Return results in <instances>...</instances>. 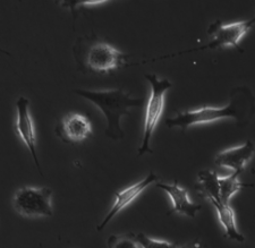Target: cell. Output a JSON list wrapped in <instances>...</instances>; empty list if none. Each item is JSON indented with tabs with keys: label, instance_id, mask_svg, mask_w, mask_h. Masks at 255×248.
I'll list each match as a JSON object with an SVG mask.
<instances>
[{
	"label": "cell",
	"instance_id": "obj_1",
	"mask_svg": "<svg viewBox=\"0 0 255 248\" xmlns=\"http://www.w3.org/2000/svg\"><path fill=\"white\" fill-rule=\"evenodd\" d=\"M254 113V97L248 88H237L232 92L229 105L223 108L203 107V108L180 111L175 117L166 121L169 128L178 127L182 131H186L191 126L213 123L220 119L233 118L240 123H246Z\"/></svg>",
	"mask_w": 255,
	"mask_h": 248
},
{
	"label": "cell",
	"instance_id": "obj_2",
	"mask_svg": "<svg viewBox=\"0 0 255 248\" xmlns=\"http://www.w3.org/2000/svg\"><path fill=\"white\" fill-rule=\"evenodd\" d=\"M77 96L91 101L105 115L107 121L106 135L113 139H122L124 131L122 129L121 121L124 116L130 115L129 109L141 107L144 102L143 98H131L123 89L106 91L75 90Z\"/></svg>",
	"mask_w": 255,
	"mask_h": 248
},
{
	"label": "cell",
	"instance_id": "obj_3",
	"mask_svg": "<svg viewBox=\"0 0 255 248\" xmlns=\"http://www.w3.org/2000/svg\"><path fill=\"white\" fill-rule=\"evenodd\" d=\"M145 80L150 83L151 92L149 100L146 103L145 118H144V128H143V138L142 144L138 148V155H143L144 153H152L151 148V138L153 131L157 127L158 123L161 118L163 108H164V94L169 90L172 84L167 80H160L155 74H146Z\"/></svg>",
	"mask_w": 255,
	"mask_h": 248
},
{
	"label": "cell",
	"instance_id": "obj_4",
	"mask_svg": "<svg viewBox=\"0 0 255 248\" xmlns=\"http://www.w3.org/2000/svg\"><path fill=\"white\" fill-rule=\"evenodd\" d=\"M13 206L16 212L24 218L51 217L52 191L47 187H25L16 191L13 197Z\"/></svg>",
	"mask_w": 255,
	"mask_h": 248
},
{
	"label": "cell",
	"instance_id": "obj_5",
	"mask_svg": "<svg viewBox=\"0 0 255 248\" xmlns=\"http://www.w3.org/2000/svg\"><path fill=\"white\" fill-rule=\"evenodd\" d=\"M255 24V16L248 20H241V22L224 24L220 20H217L209 26L208 34L212 36V40L202 48L196 50H203V49H220L226 47L238 48L241 40L248 33Z\"/></svg>",
	"mask_w": 255,
	"mask_h": 248
},
{
	"label": "cell",
	"instance_id": "obj_6",
	"mask_svg": "<svg viewBox=\"0 0 255 248\" xmlns=\"http://www.w3.org/2000/svg\"><path fill=\"white\" fill-rule=\"evenodd\" d=\"M127 55L107 42L94 43L86 55V66L96 73L108 74L125 65Z\"/></svg>",
	"mask_w": 255,
	"mask_h": 248
},
{
	"label": "cell",
	"instance_id": "obj_7",
	"mask_svg": "<svg viewBox=\"0 0 255 248\" xmlns=\"http://www.w3.org/2000/svg\"><path fill=\"white\" fill-rule=\"evenodd\" d=\"M16 111H17V115H16V122L14 126L16 134L23 140V143L25 144L28 151L31 152L36 168H38L39 172L42 175L38 154H36V134L34 123H33L30 113V101L26 98L20 97L17 102H16Z\"/></svg>",
	"mask_w": 255,
	"mask_h": 248
},
{
	"label": "cell",
	"instance_id": "obj_8",
	"mask_svg": "<svg viewBox=\"0 0 255 248\" xmlns=\"http://www.w3.org/2000/svg\"><path fill=\"white\" fill-rule=\"evenodd\" d=\"M56 134L67 144L83 142L92 135V124L86 116L71 113L58 123Z\"/></svg>",
	"mask_w": 255,
	"mask_h": 248
},
{
	"label": "cell",
	"instance_id": "obj_9",
	"mask_svg": "<svg viewBox=\"0 0 255 248\" xmlns=\"http://www.w3.org/2000/svg\"><path fill=\"white\" fill-rule=\"evenodd\" d=\"M158 179L159 178L157 175H154L153 172H150L145 178L142 179L141 181H138L137 184L131 185L130 187H127L121 192L115 193L114 205L112 206V209H110L108 214H107L106 218L104 219V221L98 226L97 228L98 231L104 230L107 227V225H108V223L112 221L122 210H124L126 206H128L131 203V202L136 200V198L141 195L142 192L145 191L150 185H152L153 183H157Z\"/></svg>",
	"mask_w": 255,
	"mask_h": 248
},
{
	"label": "cell",
	"instance_id": "obj_10",
	"mask_svg": "<svg viewBox=\"0 0 255 248\" xmlns=\"http://www.w3.org/2000/svg\"><path fill=\"white\" fill-rule=\"evenodd\" d=\"M254 154L255 145L251 140H248L240 146L228 148V150L218 153L215 163L218 167L228 168L233 170V172L242 173L245 170L246 164L252 160Z\"/></svg>",
	"mask_w": 255,
	"mask_h": 248
},
{
	"label": "cell",
	"instance_id": "obj_11",
	"mask_svg": "<svg viewBox=\"0 0 255 248\" xmlns=\"http://www.w3.org/2000/svg\"><path fill=\"white\" fill-rule=\"evenodd\" d=\"M157 186L159 188H161L162 191L166 192L168 196L170 197L172 203V209L170 212L178 213L180 216L194 218L196 213L202 208L200 204L193 203L190 200V197H188L186 189L180 187L177 181H175L171 185L157 183Z\"/></svg>",
	"mask_w": 255,
	"mask_h": 248
},
{
	"label": "cell",
	"instance_id": "obj_12",
	"mask_svg": "<svg viewBox=\"0 0 255 248\" xmlns=\"http://www.w3.org/2000/svg\"><path fill=\"white\" fill-rule=\"evenodd\" d=\"M213 208L216 209L218 213V218L221 226L225 229V236L230 241H236L238 243H244L245 238L240 231L237 229L236 226V219H235V212L230 208L229 204H225L221 201H210Z\"/></svg>",
	"mask_w": 255,
	"mask_h": 248
},
{
	"label": "cell",
	"instance_id": "obj_13",
	"mask_svg": "<svg viewBox=\"0 0 255 248\" xmlns=\"http://www.w3.org/2000/svg\"><path fill=\"white\" fill-rule=\"evenodd\" d=\"M195 188L201 196L209 201H221L219 176L217 175L216 171L209 170V169L200 171Z\"/></svg>",
	"mask_w": 255,
	"mask_h": 248
},
{
	"label": "cell",
	"instance_id": "obj_14",
	"mask_svg": "<svg viewBox=\"0 0 255 248\" xmlns=\"http://www.w3.org/2000/svg\"><path fill=\"white\" fill-rule=\"evenodd\" d=\"M240 172H233L232 175L226 177H219V187H220V200L223 203L228 204L230 198H232L237 192L243 188L252 187L251 184H244L238 180Z\"/></svg>",
	"mask_w": 255,
	"mask_h": 248
},
{
	"label": "cell",
	"instance_id": "obj_15",
	"mask_svg": "<svg viewBox=\"0 0 255 248\" xmlns=\"http://www.w3.org/2000/svg\"><path fill=\"white\" fill-rule=\"evenodd\" d=\"M109 248H141L135 239V234L113 235L108 238Z\"/></svg>",
	"mask_w": 255,
	"mask_h": 248
},
{
	"label": "cell",
	"instance_id": "obj_16",
	"mask_svg": "<svg viewBox=\"0 0 255 248\" xmlns=\"http://www.w3.org/2000/svg\"><path fill=\"white\" fill-rule=\"evenodd\" d=\"M135 239L138 243L141 248H178L179 245L174 243L164 242V241H157V239H152L147 237L143 233L135 235Z\"/></svg>",
	"mask_w": 255,
	"mask_h": 248
},
{
	"label": "cell",
	"instance_id": "obj_17",
	"mask_svg": "<svg viewBox=\"0 0 255 248\" xmlns=\"http://www.w3.org/2000/svg\"><path fill=\"white\" fill-rule=\"evenodd\" d=\"M57 2H58L61 7L67 8L74 17H75L76 8L79 7L77 6V0H57Z\"/></svg>",
	"mask_w": 255,
	"mask_h": 248
},
{
	"label": "cell",
	"instance_id": "obj_18",
	"mask_svg": "<svg viewBox=\"0 0 255 248\" xmlns=\"http://www.w3.org/2000/svg\"><path fill=\"white\" fill-rule=\"evenodd\" d=\"M112 1V0H77V6H96Z\"/></svg>",
	"mask_w": 255,
	"mask_h": 248
},
{
	"label": "cell",
	"instance_id": "obj_19",
	"mask_svg": "<svg viewBox=\"0 0 255 248\" xmlns=\"http://www.w3.org/2000/svg\"><path fill=\"white\" fill-rule=\"evenodd\" d=\"M178 248H204V247L200 241H193L185 244V245H179Z\"/></svg>",
	"mask_w": 255,
	"mask_h": 248
},
{
	"label": "cell",
	"instance_id": "obj_20",
	"mask_svg": "<svg viewBox=\"0 0 255 248\" xmlns=\"http://www.w3.org/2000/svg\"><path fill=\"white\" fill-rule=\"evenodd\" d=\"M0 52L5 53V55H7V56H10V53H9V52H8V51H6V50H2V49H0Z\"/></svg>",
	"mask_w": 255,
	"mask_h": 248
}]
</instances>
